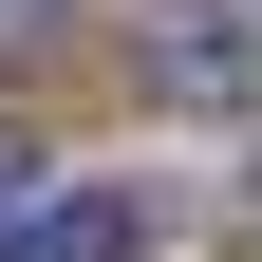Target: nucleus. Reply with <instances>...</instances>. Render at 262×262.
<instances>
[{
  "mask_svg": "<svg viewBox=\"0 0 262 262\" xmlns=\"http://www.w3.org/2000/svg\"><path fill=\"white\" fill-rule=\"evenodd\" d=\"M150 94H169V113H244L262 94V38H244V0H150Z\"/></svg>",
  "mask_w": 262,
  "mask_h": 262,
  "instance_id": "1",
  "label": "nucleus"
},
{
  "mask_svg": "<svg viewBox=\"0 0 262 262\" xmlns=\"http://www.w3.org/2000/svg\"><path fill=\"white\" fill-rule=\"evenodd\" d=\"M0 262H150V187H38L0 225Z\"/></svg>",
  "mask_w": 262,
  "mask_h": 262,
  "instance_id": "2",
  "label": "nucleus"
},
{
  "mask_svg": "<svg viewBox=\"0 0 262 262\" xmlns=\"http://www.w3.org/2000/svg\"><path fill=\"white\" fill-rule=\"evenodd\" d=\"M19 206H38V150H19V131H0V225H19Z\"/></svg>",
  "mask_w": 262,
  "mask_h": 262,
  "instance_id": "3",
  "label": "nucleus"
},
{
  "mask_svg": "<svg viewBox=\"0 0 262 262\" xmlns=\"http://www.w3.org/2000/svg\"><path fill=\"white\" fill-rule=\"evenodd\" d=\"M38 38H56V0H0V56H38Z\"/></svg>",
  "mask_w": 262,
  "mask_h": 262,
  "instance_id": "4",
  "label": "nucleus"
}]
</instances>
